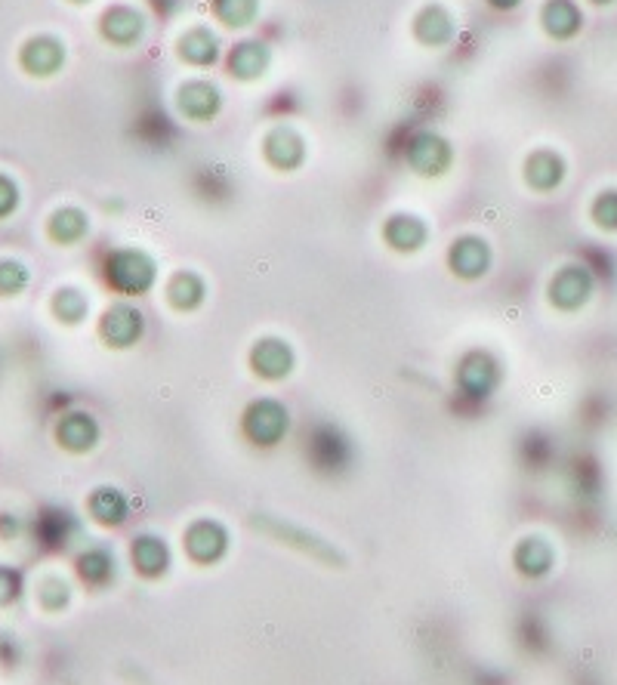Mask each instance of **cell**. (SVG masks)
<instances>
[{"instance_id": "d4e9b609", "label": "cell", "mask_w": 617, "mask_h": 685, "mask_svg": "<svg viewBox=\"0 0 617 685\" xmlns=\"http://www.w3.org/2000/svg\"><path fill=\"white\" fill-rule=\"evenodd\" d=\"M90 513L102 525H121L127 519V513H130V500L118 488H99L90 497Z\"/></svg>"}, {"instance_id": "d590c367", "label": "cell", "mask_w": 617, "mask_h": 685, "mask_svg": "<svg viewBox=\"0 0 617 685\" xmlns=\"http://www.w3.org/2000/svg\"><path fill=\"white\" fill-rule=\"evenodd\" d=\"M75 4H90V0H75Z\"/></svg>"}, {"instance_id": "8992f818", "label": "cell", "mask_w": 617, "mask_h": 685, "mask_svg": "<svg viewBox=\"0 0 617 685\" xmlns=\"http://www.w3.org/2000/svg\"><path fill=\"white\" fill-rule=\"evenodd\" d=\"M593 297V275L584 266H568L562 269L550 284V300L562 312H574Z\"/></svg>"}, {"instance_id": "3957f363", "label": "cell", "mask_w": 617, "mask_h": 685, "mask_svg": "<svg viewBox=\"0 0 617 685\" xmlns=\"http://www.w3.org/2000/svg\"><path fill=\"white\" fill-rule=\"evenodd\" d=\"M408 164L423 176H442L454 164V149L445 136L426 130L408 142Z\"/></svg>"}, {"instance_id": "484cf974", "label": "cell", "mask_w": 617, "mask_h": 685, "mask_svg": "<svg viewBox=\"0 0 617 685\" xmlns=\"http://www.w3.org/2000/svg\"><path fill=\"white\" fill-rule=\"evenodd\" d=\"M213 13L229 28H247L260 16V0H213Z\"/></svg>"}, {"instance_id": "277c9868", "label": "cell", "mask_w": 617, "mask_h": 685, "mask_svg": "<svg viewBox=\"0 0 617 685\" xmlns=\"http://www.w3.org/2000/svg\"><path fill=\"white\" fill-rule=\"evenodd\" d=\"M457 383L469 399H488L500 386V365L488 352H469L457 368Z\"/></svg>"}, {"instance_id": "603a6c76", "label": "cell", "mask_w": 617, "mask_h": 685, "mask_svg": "<svg viewBox=\"0 0 617 685\" xmlns=\"http://www.w3.org/2000/svg\"><path fill=\"white\" fill-rule=\"evenodd\" d=\"M516 565L528 578H543L553 568V547L540 537H528L516 550Z\"/></svg>"}, {"instance_id": "ffe728a7", "label": "cell", "mask_w": 617, "mask_h": 685, "mask_svg": "<svg viewBox=\"0 0 617 685\" xmlns=\"http://www.w3.org/2000/svg\"><path fill=\"white\" fill-rule=\"evenodd\" d=\"M179 56L195 68H207L220 62V38L210 28H192L179 38Z\"/></svg>"}, {"instance_id": "8fae6325", "label": "cell", "mask_w": 617, "mask_h": 685, "mask_svg": "<svg viewBox=\"0 0 617 685\" xmlns=\"http://www.w3.org/2000/svg\"><path fill=\"white\" fill-rule=\"evenodd\" d=\"M102 38L115 47H133L145 34V16L133 7H112L102 16Z\"/></svg>"}, {"instance_id": "7a4b0ae2", "label": "cell", "mask_w": 617, "mask_h": 685, "mask_svg": "<svg viewBox=\"0 0 617 685\" xmlns=\"http://www.w3.org/2000/svg\"><path fill=\"white\" fill-rule=\"evenodd\" d=\"M290 429V414L275 399H260L244 411V432L257 445H278Z\"/></svg>"}, {"instance_id": "836d02e7", "label": "cell", "mask_w": 617, "mask_h": 685, "mask_svg": "<svg viewBox=\"0 0 617 685\" xmlns=\"http://www.w3.org/2000/svg\"><path fill=\"white\" fill-rule=\"evenodd\" d=\"M488 4L494 7V10H516L522 0H488Z\"/></svg>"}, {"instance_id": "f1b7e54d", "label": "cell", "mask_w": 617, "mask_h": 685, "mask_svg": "<svg viewBox=\"0 0 617 685\" xmlns=\"http://www.w3.org/2000/svg\"><path fill=\"white\" fill-rule=\"evenodd\" d=\"M28 287V269L16 260L0 263V297H16Z\"/></svg>"}, {"instance_id": "9c48e42d", "label": "cell", "mask_w": 617, "mask_h": 685, "mask_svg": "<svg viewBox=\"0 0 617 685\" xmlns=\"http://www.w3.org/2000/svg\"><path fill=\"white\" fill-rule=\"evenodd\" d=\"M448 263L454 269V275L460 278H482L491 269V247L482 238L466 235L460 241H454V247L448 250Z\"/></svg>"}, {"instance_id": "ac0fdd59", "label": "cell", "mask_w": 617, "mask_h": 685, "mask_svg": "<svg viewBox=\"0 0 617 685\" xmlns=\"http://www.w3.org/2000/svg\"><path fill=\"white\" fill-rule=\"evenodd\" d=\"M414 31H417V38L426 44V47H445L454 41V16L445 10V7H423L420 16L414 19Z\"/></svg>"}, {"instance_id": "f546056e", "label": "cell", "mask_w": 617, "mask_h": 685, "mask_svg": "<svg viewBox=\"0 0 617 685\" xmlns=\"http://www.w3.org/2000/svg\"><path fill=\"white\" fill-rule=\"evenodd\" d=\"M593 220L599 229L605 232H617V192H602L596 201H593Z\"/></svg>"}, {"instance_id": "4dcf8cb0", "label": "cell", "mask_w": 617, "mask_h": 685, "mask_svg": "<svg viewBox=\"0 0 617 685\" xmlns=\"http://www.w3.org/2000/svg\"><path fill=\"white\" fill-rule=\"evenodd\" d=\"M41 602H44V608H62L65 602H68V584L62 581V578H47L44 584H41Z\"/></svg>"}, {"instance_id": "5b68a950", "label": "cell", "mask_w": 617, "mask_h": 685, "mask_svg": "<svg viewBox=\"0 0 617 685\" xmlns=\"http://www.w3.org/2000/svg\"><path fill=\"white\" fill-rule=\"evenodd\" d=\"M145 334V318L136 306L130 303H115L102 315V337L108 346L115 349H127L133 343H139Z\"/></svg>"}, {"instance_id": "7402d4cb", "label": "cell", "mask_w": 617, "mask_h": 685, "mask_svg": "<svg viewBox=\"0 0 617 685\" xmlns=\"http://www.w3.org/2000/svg\"><path fill=\"white\" fill-rule=\"evenodd\" d=\"M167 297H170V303H173L179 312H192V309H198V306L204 303V297H207V284H204V278L195 275V272H179V275H173V281H170V287H167Z\"/></svg>"}, {"instance_id": "e575fe53", "label": "cell", "mask_w": 617, "mask_h": 685, "mask_svg": "<svg viewBox=\"0 0 617 685\" xmlns=\"http://www.w3.org/2000/svg\"><path fill=\"white\" fill-rule=\"evenodd\" d=\"M590 4H599L602 7V4H611V0H590Z\"/></svg>"}, {"instance_id": "9a60e30c", "label": "cell", "mask_w": 617, "mask_h": 685, "mask_svg": "<svg viewBox=\"0 0 617 685\" xmlns=\"http://www.w3.org/2000/svg\"><path fill=\"white\" fill-rule=\"evenodd\" d=\"M266 158L278 170H297L306 161V142L300 133L278 127L266 136Z\"/></svg>"}, {"instance_id": "1f68e13d", "label": "cell", "mask_w": 617, "mask_h": 685, "mask_svg": "<svg viewBox=\"0 0 617 685\" xmlns=\"http://www.w3.org/2000/svg\"><path fill=\"white\" fill-rule=\"evenodd\" d=\"M19 207V189L10 176H0V220L10 216Z\"/></svg>"}, {"instance_id": "4fadbf2b", "label": "cell", "mask_w": 617, "mask_h": 685, "mask_svg": "<svg viewBox=\"0 0 617 685\" xmlns=\"http://www.w3.org/2000/svg\"><path fill=\"white\" fill-rule=\"evenodd\" d=\"M543 31L556 41H571L574 34L584 28V13L574 4V0H547L540 10Z\"/></svg>"}, {"instance_id": "2e32d148", "label": "cell", "mask_w": 617, "mask_h": 685, "mask_svg": "<svg viewBox=\"0 0 617 685\" xmlns=\"http://www.w3.org/2000/svg\"><path fill=\"white\" fill-rule=\"evenodd\" d=\"M56 436H59V445L62 448L75 451V454H84V451L96 448V442H99V423H96L93 414H84V411L65 414L59 420Z\"/></svg>"}, {"instance_id": "30bf717a", "label": "cell", "mask_w": 617, "mask_h": 685, "mask_svg": "<svg viewBox=\"0 0 617 685\" xmlns=\"http://www.w3.org/2000/svg\"><path fill=\"white\" fill-rule=\"evenodd\" d=\"M186 547H189L192 559H198V562H216V559H223L226 550H229V531L220 522L201 519V522H195L189 528Z\"/></svg>"}, {"instance_id": "83f0119b", "label": "cell", "mask_w": 617, "mask_h": 685, "mask_svg": "<svg viewBox=\"0 0 617 685\" xmlns=\"http://www.w3.org/2000/svg\"><path fill=\"white\" fill-rule=\"evenodd\" d=\"M53 309H56L59 321H65V324H78V321H84V318H87V312H90V300H87L81 291H75V287H65V291H59V294H56Z\"/></svg>"}, {"instance_id": "4316f807", "label": "cell", "mask_w": 617, "mask_h": 685, "mask_svg": "<svg viewBox=\"0 0 617 685\" xmlns=\"http://www.w3.org/2000/svg\"><path fill=\"white\" fill-rule=\"evenodd\" d=\"M78 571L87 584H105L108 578L115 574V556L105 553V550H87L78 562Z\"/></svg>"}, {"instance_id": "7c38bea8", "label": "cell", "mask_w": 617, "mask_h": 685, "mask_svg": "<svg viewBox=\"0 0 617 685\" xmlns=\"http://www.w3.org/2000/svg\"><path fill=\"white\" fill-rule=\"evenodd\" d=\"M22 65L34 78H50L65 65V44L56 38H34L22 50Z\"/></svg>"}, {"instance_id": "52a82bcc", "label": "cell", "mask_w": 617, "mask_h": 685, "mask_svg": "<svg viewBox=\"0 0 617 685\" xmlns=\"http://www.w3.org/2000/svg\"><path fill=\"white\" fill-rule=\"evenodd\" d=\"M176 105L189 121H213L223 108V93L210 81H189L179 87Z\"/></svg>"}, {"instance_id": "d6986e66", "label": "cell", "mask_w": 617, "mask_h": 685, "mask_svg": "<svg viewBox=\"0 0 617 685\" xmlns=\"http://www.w3.org/2000/svg\"><path fill=\"white\" fill-rule=\"evenodd\" d=\"M525 179L528 186L537 189V192H553L562 186L565 179V161L556 155V152H534L528 161H525Z\"/></svg>"}, {"instance_id": "d6a6232c", "label": "cell", "mask_w": 617, "mask_h": 685, "mask_svg": "<svg viewBox=\"0 0 617 685\" xmlns=\"http://www.w3.org/2000/svg\"><path fill=\"white\" fill-rule=\"evenodd\" d=\"M19 574L13 568H0V605H10L16 596H19Z\"/></svg>"}, {"instance_id": "5bb4252c", "label": "cell", "mask_w": 617, "mask_h": 685, "mask_svg": "<svg viewBox=\"0 0 617 685\" xmlns=\"http://www.w3.org/2000/svg\"><path fill=\"white\" fill-rule=\"evenodd\" d=\"M272 65V50L263 41H244L229 53V71L238 81H260Z\"/></svg>"}, {"instance_id": "ba28073f", "label": "cell", "mask_w": 617, "mask_h": 685, "mask_svg": "<svg viewBox=\"0 0 617 685\" xmlns=\"http://www.w3.org/2000/svg\"><path fill=\"white\" fill-rule=\"evenodd\" d=\"M294 362H297L294 349H290V343H284L278 337L260 340L250 352L253 371H257L260 377H266V380H284L290 371H294Z\"/></svg>"}, {"instance_id": "cb8c5ba5", "label": "cell", "mask_w": 617, "mask_h": 685, "mask_svg": "<svg viewBox=\"0 0 617 685\" xmlns=\"http://www.w3.org/2000/svg\"><path fill=\"white\" fill-rule=\"evenodd\" d=\"M90 232V220L87 213L78 210V207H62L53 213L50 220V235L59 241V244H78L84 235Z\"/></svg>"}, {"instance_id": "e0dca14e", "label": "cell", "mask_w": 617, "mask_h": 685, "mask_svg": "<svg viewBox=\"0 0 617 685\" xmlns=\"http://www.w3.org/2000/svg\"><path fill=\"white\" fill-rule=\"evenodd\" d=\"M383 238L395 247L402 250V254H414V250H420L429 238V229L423 220H417V216L411 213H395L389 216V223L383 226Z\"/></svg>"}, {"instance_id": "6da1fadb", "label": "cell", "mask_w": 617, "mask_h": 685, "mask_svg": "<svg viewBox=\"0 0 617 685\" xmlns=\"http://www.w3.org/2000/svg\"><path fill=\"white\" fill-rule=\"evenodd\" d=\"M105 278L118 294L139 297V294H149L155 287L158 266H155V260L149 254H145V250H130L127 247V250H115V254L108 257Z\"/></svg>"}, {"instance_id": "44dd1931", "label": "cell", "mask_w": 617, "mask_h": 685, "mask_svg": "<svg viewBox=\"0 0 617 685\" xmlns=\"http://www.w3.org/2000/svg\"><path fill=\"white\" fill-rule=\"evenodd\" d=\"M133 562L142 574H149V578H158L170 568V547L164 544L161 537L145 534L133 544Z\"/></svg>"}]
</instances>
